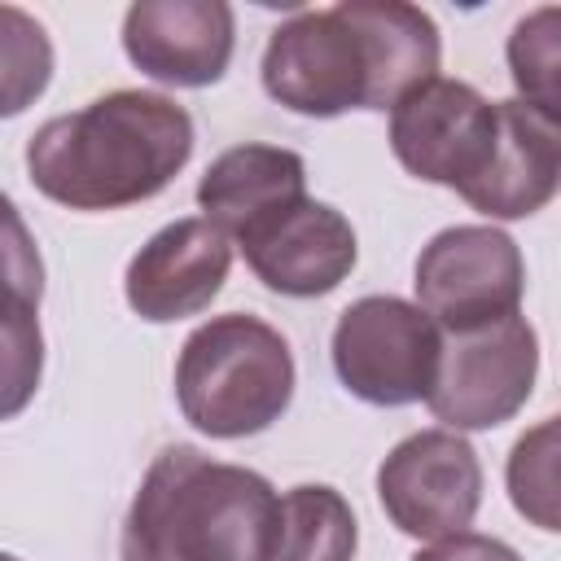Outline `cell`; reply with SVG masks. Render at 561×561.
Wrapping results in <instances>:
<instances>
[{"label":"cell","instance_id":"1","mask_svg":"<svg viewBox=\"0 0 561 561\" xmlns=\"http://www.w3.org/2000/svg\"><path fill=\"white\" fill-rule=\"evenodd\" d=\"M438 26L403 0H342L280 22L263 48V88L307 118L394 110L438 79Z\"/></svg>","mask_w":561,"mask_h":561},{"label":"cell","instance_id":"2","mask_svg":"<svg viewBox=\"0 0 561 561\" xmlns=\"http://www.w3.org/2000/svg\"><path fill=\"white\" fill-rule=\"evenodd\" d=\"M193 153V118L162 92L118 88L57 114L26 140L31 184L70 210H118L158 197Z\"/></svg>","mask_w":561,"mask_h":561},{"label":"cell","instance_id":"3","mask_svg":"<svg viewBox=\"0 0 561 561\" xmlns=\"http://www.w3.org/2000/svg\"><path fill=\"white\" fill-rule=\"evenodd\" d=\"M280 495L245 465L167 447L145 469L123 522L127 561H272Z\"/></svg>","mask_w":561,"mask_h":561},{"label":"cell","instance_id":"4","mask_svg":"<svg viewBox=\"0 0 561 561\" xmlns=\"http://www.w3.org/2000/svg\"><path fill=\"white\" fill-rule=\"evenodd\" d=\"M175 399L184 421L210 438L263 434L294 399L289 342L259 316H210L180 346Z\"/></svg>","mask_w":561,"mask_h":561},{"label":"cell","instance_id":"5","mask_svg":"<svg viewBox=\"0 0 561 561\" xmlns=\"http://www.w3.org/2000/svg\"><path fill=\"white\" fill-rule=\"evenodd\" d=\"M438 359L443 329L408 298L368 294L333 324V373L355 399L373 408L430 399Z\"/></svg>","mask_w":561,"mask_h":561},{"label":"cell","instance_id":"6","mask_svg":"<svg viewBox=\"0 0 561 561\" xmlns=\"http://www.w3.org/2000/svg\"><path fill=\"white\" fill-rule=\"evenodd\" d=\"M416 307L443 333H473L522 316L526 263L517 241L491 224L434 232L416 254Z\"/></svg>","mask_w":561,"mask_h":561},{"label":"cell","instance_id":"7","mask_svg":"<svg viewBox=\"0 0 561 561\" xmlns=\"http://www.w3.org/2000/svg\"><path fill=\"white\" fill-rule=\"evenodd\" d=\"M539 377V337L526 316L473 333H443V359L430 390V412L443 430H491L513 421Z\"/></svg>","mask_w":561,"mask_h":561},{"label":"cell","instance_id":"8","mask_svg":"<svg viewBox=\"0 0 561 561\" xmlns=\"http://www.w3.org/2000/svg\"><path fill=\"white\" fill-rule=\"evenodd\" d=\"M377 500L412 539L460 535L482 504L478 451L456 430H416L381 460Z\"/></svg>","mask_w":561,"mask_h":561},{"label":"cell","instance_id":"9","mask_svg":"<svg viewBox=\"0 0 561 561\" xmlns=\"http://www.w3.org/2000/svg\"><path fill=\"white\" fill-rule=\"evenodd\" d=\"M495 145V101L465 79H430L390 110L394 158L430 184L465 193Z\"/></svg>","mask_w":561,"mask_h":561},{"label":"cell","instance_id":"10","mask_svg":"<svg viewBox=\"0 0 561 561\" xmlns=\"http://www.w3.org/2000/svg\"><path fill=\"white\" fill-rule=\"evenodd\" d=\"M237 22L224 0H136L123 18L127 61L171 88H206L224 79Z\"/></svg>","mask_w":561,"mask_h":561},{"label":"cell","instance_id":"11","mask_svg":"<svg viewBox=\"0 0 561 561\" xmlns=\"http://www.w3.org/2000/svg\"><path fill=\"white\" fill-rule=\"evenodd\" d=\"M232 267V241L210 219H175L158 228L127 263L123 294L127 307L149 320H184L210 307Z\"/></svg>","mask_w":561,"mask_h":561},{"label":"cell","instance_id":"12","mask_svg":"<svg viewBox=\"0 0 561 561\" xmlns=\"http://www.w3.org/2000/svg\"><path fill=\"white\" fill-rule=\"evenodd\" d=\"M237 245L250 272L272 294H289V298H320L337 289L359 254L351 219L316 197H302L298 206L280 210Z\"/></svg>","mask_w":561,"mask_h":561},{"label":"cell","instance_id":"13","mask_svg":"<svg viewBox=\"0 0 561 561\" xmlns=\"http://www.w3.org/2000/svg\"><path fill=\"white\" fill-rule=\"evenodd\" d=\"M561 188V127L526 101H495V145L482 175L460 193L486 219H526Z\"/></svg>","mask_w":561,"mask_h":561},{"label":"cell","instance_id":"14","mask_svg":"<svg viewBox=\"0 0 561 561\" xmlns=\"http://www.w3.org/2000/svg\"><path fill=\"white\" fill-rule=\"evenodd\" d=\"M307 197V162L280 145H232L224 149L206 175L197 180L202 219L224 228L228 237H250L280 210Z\"/></svg>","mask_w":561,"mask_h":561},{"label":"cell","instance_id":"15","mask_svg":"<svg viewBox=\"0 0 561 561\" xmlns=\"http://www.w3.org/2000/svg\"><path fill=\"white\" fill-rule=\"evenodd\" d=\"M355 513L342 491L302 482L280 495V530L272 561H355Z\"/></svg>","mask_w":561,"mask_h":561},{"label":"cell","instance_id":"16","mask_svg":"<svg viewBox=\"0 0 561 561\" xmlns=\"http://www.w3.org/2000/svg\"><path fill=\"white\" fill-rule=\"evenodd\" d=\"M504 482H508L513 508L530 526L561 530V416L539 421L513 443Z\"/></svg>","mask_w":561,"mask_h":561},{"label":"cell","instance_id":"17","mask_svg":"<svg viewBox=\"0 0 561 561\" xmlns=\"http://www.w3.org/2000/svg\"><path fill=\"white\" fill-rule=\"evenodd\" d=\"M508 75L517 101L561 127V4L530 9L508 35Z\"/></svg>","mask_w":561,"mask_h":561},{"label":"cell","instance_id":"18","mask_svg":"<svg viewBox=\"0 0 561 561\" xmlns=\"http://www.w3.org/2000/svg\"><path fill=\"white\" fill-rule=\"evenodd\" d=\"M4 26V114H22L31 96L44 92L48 70H53V48L44 39V26L31 22L22 9L4 4L0 9Z\"/></svg>","mask_w":561,"mask_h":561},{"label":"cell","instance_id":"19","mask_svg":"<svg viewBox=\"0 0 561 561\" xmlns=\"http://www.w3.org/2000/svg\"><path fill=\"white\" fill-rule=\"evenodd\" d=\"M35 302L39 298H31V294H13L9 289V316H4V416H13L26 399H31V390H35V381H39V324H35Z\"/></svg>","mask_w":561,"mask_h":561},{"label":"cell","instance_id":"20","mask_svg":"<svg viewBox=\"0 0 561 561\" xmlns=\"http://www.w3.org/2000/svg\"><path fill=\"white\" fill-rule=\"evenodd\" d=\"M412 561H522L504 539H491V535H473V530H460V535H447V539H434L430 548H421Z\"/></svg>","mask_w":561,"mask_h":561},{"label":"cell","instance_id":"21","mask_svg":"<svg viewBox=\"0 0 561 561\" xmlns=\"http://www.w3.org/2000/svg\"><path fill=\"white\" fill-rule=\"evenodd\" d=\"M4 561H18V557H4Z\"/></svg>","mask_w":561,"mask_h":561}]
</instances>
